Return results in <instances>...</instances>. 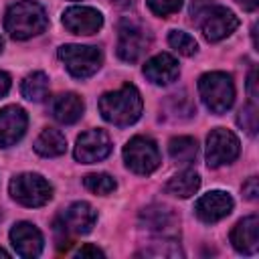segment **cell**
I'll list each match as a JSON object with an SVG mask.
<instances>
[{
	"label": "cell",
	"mask_w": 259,
	"mask_h": 259,
	"mask_svg": "<svg viewBox=\"0 0 259 259\" xmlns=\"http://www.w3.org/2000/svg\"><path fill=\"white\" fill-rule=\"evenodd\" d=\"M77 255L79 257H103V251H99L97 247H91V245H85V247H81L79 251H77Z\"/></svg>",
	"instance_id": "30"
},
{
	"label": "cell",
	"mask_w": 259,
	"mask_h": 259,
	"mask_svg": "<svg viewBox=\"0 0 259 259\" xmlns=\"http://www.w3.org/2000/svg\"><path fill=\"white\" fill-rule=\"evenodd\" d=\"M231 210H233V198L223 190H210L202 194L194 204V212L202 223H217L225 219Z\"/></svg>",
	"instance_id": "13"
},
{
	"label": "cell",
	"mask_w": 259,
	"mask_h": 259,
	"mask_svg": "<svg viewBox=\"0 0 259 259\" xmlns=\"http://www.w3.org/2000/svg\"><path fill=\"white\" fill-rule=\"evenodd\" d=\"M125 166L136 174H152L160 166V150L152 138L136 136L123 148Z\"/></svg>",
	"instance_id": "6"
},
{
	"label": "cell",
	"mask_w": 259,
	"mask_h": 259,
	"mask_svg": "<svg viewBox=\"0 0 259 259\" xmlns=\"http://www.w3.org/2000/svg\"><path fill=\"white\" fill-rule=\"evenodd\" d=\"M198 93L204 101V105L212 111V113H225L227 109H231L233 101H235V85L231 75L221 73V71H212V73H204L198 79Z\"/></svg>",
	"instance_id": "4"
},
{
	"label": "cell",
	"mask_w": 259,
	"mask_h": 259,
	"mask_svg": "<svg viewBox=\"0 0 259 259\" xmlns=\"http://www.w3.org/2000/svg\"><path fill=\"white\" fill-rule=\"evenodd\" d=\"M247 87H249L251 101L255 103V101H257V69H251V73H249V81H247Z\"/></svg>",
	"instance_id": "29"
},
{
	"label": "cell",
	"mask_w": 259,
	"mask_h": 259,
	"mask_svg": "<svg viewBox=\"0 0 259 259\" xmlns=\"http://www.w3.org/2000/svg\"><path fill=\"white\" fill-rule=\"evenodd\" d=\"M245 10H249V12H253L255 8H257V4H259V0H237Z\"/></svg>",
	"instance_id": "32"
},
{
	"label": "cell",
	"mask_w": 259,
	"mask_h": 259,
	"mask_svg": "<svg viewBox=\"0 0 259 259\" xmlns=\"http://www.w3.org/2000/svg\"><path fill=\"white\" fill-rule=\"evenodd\" d=\"M117 6H121V8H127V6H132L134 4V0H113Z\"/></svg>",
	"instance_id": "33"
},
{
	"label": "cell",
	"mask_w": 259,
	"mask_h": 259,
	"mask_svg": "<svg viewBox=\"0 0 259 259\" xmlns=\"http://www.w3.org/2000/svg\"><path fill=\"white\" fill-rule=\"evenodd\" d=\"M47 24H49V20H47L45 8L30 0L12 4L4 16V28L16 40H24V38H30V36L42 32L47 28Z\"/></svg>",
	"instance_id": "3"
},
{
	"label": "cell",
	"mask_w": 259,
	"mask_h": 259,
	"mask_svg": "<svg viewBox=\"0 0 259 259\" xmlns=\"http://www.w3.org/2000/svg\"><path fill=\"white\" fill-rule=\"evenodd\" d=\"M10 194L24 206H42L53 196V186L38 174H20L10 182Z\"/></svg>",
	"instance_id": "8"
},
{
	"label": "cell",
	"mask_w": 259,
	"mask_h": 259,
	"mask_svg": "<svg viewBox=\"0 0 259 259\" xmlns=\"http://www.w3.org/2000/svg\"><path fill=\"white\" fill-rule=\"evenodd\" d=\"M168 152H170V156H172L174 162L190 164V162L196 158L198 144H196L194 138L178 136V138H172V140H170V144H168Z\"/></svg>",
	"instance_id": "22"
},
{
	"label": "cell",
	"mask_w": 259,
	"mask_h": 259,
	"mask_svg": "<svg viewBox=\"0 0 259 259\" xmlns=\"http://www.w3.org/2000/svg\"><path fill=\"white\" fill-rule=\"evenodd\" d=\"M83 99L77 93H61L51 103V113L59 123H75L83 115Z\"/></svg>",
	"instance_id": "18"
},
{
	"label": "cell",
	"mask_w": 259,
	"mask_h": 259,
	"mask_svg": "<svg viewBox=\"0 0 259 259\" xmlns=\"http://www.w3.org/2000/svg\"><path fill=\"white\" fill-rule=\"evenodd\" d=\"M237 123H239L247 134L255 136V132H257V107H255V103H249V105H245V107L239 111Z\"/></svg>",
	"instance_id": "26"
},
{
	"label": "cell",
	"mask_w": 259,
	"mask_h": 259,
	"mask_svg": "<svg viewBox=\"0 0 259 259\" xmlns=\"http://www.w3.org/2000/svg\"><path fill=\"white\" fill-rule=\"evenodd\" d=\"M182 6V0H148V8L158 16H168L178 12Z\"/></svg>",
	"instance_id": "27"
},
{
	"label": "cell",
	"mask_w": 259,
	"mask_h": 259,
	"mask_svg": "<svg viewBox=\"0 0 259 259\" xmlns=\"http://www.w3.org/2000/svg\"><path fill=\"white\" fill-rule=\"evenodd\" d=\"M150 32L136 20L123 18L117 26V55L125 63L138 61L150 47Z\"/></svg>",
	"instance_id": "7"
},
{
	"label": "cell",
	"mask_w": 259,
	"mask_h": 259,
	"mask_svg": "<svg viewBox=\"0 0 259 259\" xmlns=\"http://www.w3.org/2000/svg\"><path fill=\"white\" fill-rule=\"evenodd\" d=\"M231 243L239 253L253 255L259 249V219L251 214L239 221L231 231Z\"/></svg>",
	"instance_id": "16"
},
{
	"label": "cell",
	"mask_w": 259,
	"mask_h": 259,
	"mask_svg": "<svg viewBox=\"0 0 259 259\" xmlns=\"http://www.w3.org/2000/svg\"><path fill=\"white\" fill-rule=\"evenodd\" d=\"M140 219H142V223L150 229V231H156V233H170V231H174V227L178 225V219H176V214L172 212V208H168V206H160V204H154V206H148V208H144L142 210V214H140Z\"/></svg>",
	"instance_id": "19"
},
{
	"label": "cell",
	"mask_w": 259,
	"mask_h": 259,
	"mask_svg": "<svg viewBox=\"0 0 259 259\" xmlns=\"http://www.w3.org/2000/svg\"><path fill=\"white\" fill-rule=\"evenodd\" d=\"M83 184L89 192L93 194H109L115 190V180L109 176V174H103V172H97V174H87L83 178Z\"/></svg>",
	"instance_id": "24"
},
{
	"label": "cell",
	"mask_w": 259,
	"mask_h": 259,
	"mask_svg": "<svg viewBox=\"0 0 259 259\" xmlns=\"http://www.w3.org/2000/svg\"><path fill=\"white\" fill-rule=\"evenodd\" d=\"M97 221V212L93 210L91 204L87 202H73L67 206L61 214V221L57 223V229L63 233H73V235H85L93 229Z\"/></svg>",
	"instance_id": "11"
},
{
	"label": "cell",
	"mask_w": 259,
	"mask_h": 259,
	"mask_svg": "<svg viewBox=\"0 0 259 259\" xmlns=\"http://www.w3.org/2000/svg\"><path fill=\"white\" fill-rule=\"evenodd\" d=\"M180 69H178V61L168 55V53H160L156 57H152L150 61H146L144 65V75L148 77V81L156 83V85H168L178 77Z\"/></svg>",
	"instance_id": "17"
},
{
	"label": "cell",
	"mask_w": 259,
	"mask_h": 259,
	"mask_svg": "<svg viewBox=\"0 0 259 259\" xmlns=\"http://www.w3.org/2000/svg\"><path fill=\"white\" fill-rule=\"evenodd\" d=\"M26 113L18 105H8L0 109V148L16 144L26 132Z\"/></svg>",
	"instance_id": "14"
},
{
	"label": "cell",
	"mask_w": 259,
	"mask_h": 259,
	"mask_svg": "<svg viewBox=\"0 0 259 259\" xmlns=\"http://www.w3.org/2000/svg\"><path fill=\"white\" fill-rule=\"evenodd\" d=\"M10 241L20 257H36L42 251V235L32 223H16L10 231Z\"/></svg>",
	"instance_id": "15"
},
{
	"label": "cell",
	"mask_w": 259,
	"mask_h": 259,
	"mask_svg": "<svg viewBox=\"0 0 259 259\" xmlns=\"http://www.w3.org/2000/svg\"><path fill=\"white\" fill-rule=\"evenodd\" d=\"M198 186H200V176L194 170H182L180 174L168 180L166 190L178 198H188L198 190Z\"/></svg>",
	"instance_id": "21"
},
{
	"label": "cell",
	"mask_w": 259,
	"mask_h": 259,
	"mask_svg": "<svg viewBox=\"0 0 259 259\" xmlns=\"http://www.w3.org/2000/svg\"><path fill=\"white\" fill-rule=\"evenodd\" d=\"M190 12H192V20L198 22L204 38L210 42L229 36L239 26V18L235 16V12H231L225 6L210 4L208 0H194Z\"/></svg>",
	"instance_id": "2"
},
{
	"label": "cell",
	"mask_w": 259,
	"mask_h": 259,
	"mask_svg": "<svg viewBox=\"0 0 259 259\" xmlns=\"http://www.w3.org/2000/svg\"><path fill=\"white\" fill-rule=\"evenodd\" d=\"M239 156V140L233 132L225 127H214L206 138V164L219 168L231 164Z\"/></svg>",
	"instance_id": "9"
},
{
	"label": "cell",
	"mask_w": 259,
	"mask_h": 259,
	"mask_svg": "<svg viewBox=\"0 0 259 259\" xmlns=\"http://www.w3.org/2000/svg\"><path fill=\"white\" fill-rule=\"evenodd\" d=\"M65 150H67V140H65V136H63L59 130H55V127L42 130L40 136H38L36 142H34V152L40 154V156H47V158L61 156Z\"/></svg>",
	"instance_id": "20"
},
{
	"label": "cell",
	"mask_w": 259,
	"mask_h": 259,
	"mask_svg": "<svg viewBox=\"0 0 259 259\" xmlns=\"http://www.w3.org/2000/svg\"><path fill=\"white\" fill-rule=\"evenodd\" d=\"M63 26L73 34H95L103 26V16L89 6H71L63 12Z\"/></svg>",
	"instance_id": "12"
},
{
	"label": "cell",
	"mask_w": 259,
	"mask_h": 259,
	"mask_svg": "<svg viewBox=\"0 0 259 259\" xmlns=\"http://www.w3.org/2000/svg\"><path fill=\"white\" fill-rule=\"evenodd\" d=\"M243 194H245V198H249V200H255V198H257L259 188H257V178H255V176H251V178L243 184Z\"/></svg>",
	"instance_id": "28"
},
{
	"label": "cell",
	"mask_w": 259,
	"mask_h": 259,
	"mask_svg": "<svg viewBox=\"0 0 259 259\" xmlns=\"http://www.w3.org/2000/svg\"><path fill=\"white\" fill-rule=\"evenodd\" d=\"M2 47H4V40H2V36H0V51H2Z\"/></svg>",
	"instance_id": "35"
},
{
	"label": "cell",
	"mask_w": 259,
	"mask_h": 259,
	"mask_svg": "<svg viewBox=\"0 0 259 259\" xmlns=\"http://www.w3.org/2000/svg\"><path fill=\"white\" fill-rule=\"evenodd\" d=\"M0 257H8V253H6L4 249H0Z\"/></svg>",
	"instance_id": "34"
},
{
	"label": "cell",
	"mask_w": 259,
	"mask_h": 259,
	"mask_svg": "<svg viewBox=\"0 0 259 259\" xmlns=\"http://www.w3.org/2000/svg\"><path fill=\"white\" fill-rule=\"evenodd\" d=\"M59 59L65 63L67 71L77 79H87L101 67V51L97 47L83 45H63L59 49Z\"/></svg>",
	"instance_id": "5"
},
{
	"label": "cell",
	"mask_w": 259,
	"mask_h": 259,
	"mask_svg": "<svg viewBox=\"0 0 259 259\" xmlns=\"http://www.w3.org/2000/svg\"><path fill=\"white\" fill-rule=\"evenodd\" d=\"M168 42H170V47H172L176 53H180V55H184V57L194 55L196 49H198L196 40H194L188 32H182V30H172V32L168 34Z\"/></svg>",
	"instance_id": "25"
},
{
	"label": "cell",
	"mask_w": 259,
	"mask_h": 259,
	"mask_svg": "<svg viewBox=\"0 0 259 259\" xmlns=\"http://www.w3.org/2000/svg\"><path fill=\"white\" fill-rule=\"evenodd\" d=\"M111 152V140L103 130H87L77 138L75 158L83 164H93L107 158Z\"/></svg>",
	"instance_id": "10"
},
{
	"label": "cell",
	"mask_w": 259,
	"mask_h": 259,
	"mask_svg": "<svg viewBox=\"0 0 259 259\" xmlns=\"http://www.w3.org/2000/svg\"><path fill=\"white\" fill-rule=\"evenodd\" d=\"M22 95L28 99V101H42L47 95H49V79L45 73L36 71V73H30L24 81H22V87H20Z\"/></svg>",
	"instance_id": "23"
},
{
	"label": "cell",
	"mask_w": 259,
	"mask_h": 259,
	"mask_svg": "<svg viewBox=\"0 0 259 259\" xmlns=\"http://www.w3.org/2000/svg\"><path fill=\"white\" fill-rule=\"evenodd\" d=\"M99 111L105 121L113 125H132L142 115V97L134 85H123L115 91H107L99 99Z\"/></svg>",
	"instance_id": "1"
},
{
	"label": "cell",
	"mask_w": 259,
	"mask_h": 259,
	"mask_svg": "<svg viewBox=\"0 0 259 259\" xmlns=\"http://www.w3.org/2000/svg\"><path fill=\"white\" fill-rule=\"evenodd\" d=\"M8 89H10V77L4 71H0V97H4Z\"/></svg>",
	"instance_id": "31"
}]
</instances>
